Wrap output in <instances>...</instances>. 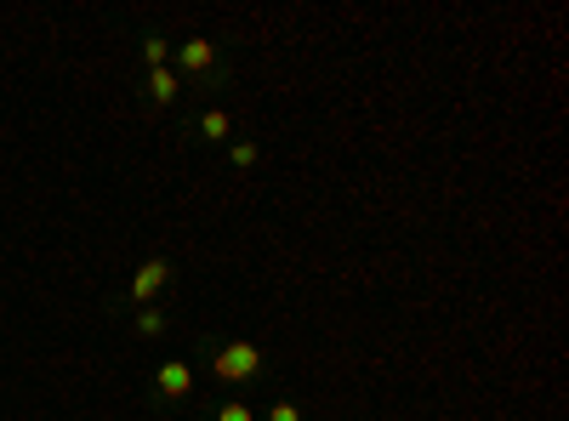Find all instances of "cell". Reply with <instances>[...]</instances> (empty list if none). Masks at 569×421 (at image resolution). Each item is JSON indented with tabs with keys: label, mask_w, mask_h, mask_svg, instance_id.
<instances>
[{
	"label": "cell",
	"mask_w": 569,
	"mask_h": 421,
	"mask_svg": "<svg viewBox=\"0 0 569 421\" xmlns=\"http://www.w3.org/2000/svg\"><path fill=\"white\" fill-rule=\"evenodd\" d=\"M194 359L211 370V382L228 388V393H251L273 377V353L268 342L246 337V331H222V337H200L194 342Z\"/></svg>",
	"instance_id": "1"
},
{
	"label": "cell",
	"mask_w": 569,
	"mask_h": 421,
	"mask_svg": "<svg viewBox=\"0 0 569 421\" xmlns=\"http://www.w3.org/2000/svg\"><path fill=\"white\" fill-rule=\"evenodd\" d=\"M171 69L182 74L188 91H228V86H233V58H228V46L211 40V34H188V40H177Z\"/></svg>",
	"instance_id": "2"
},
{
	"label": "cell",
	"mask_w": 569,
	"mask_h": 421,
	"mask_svg": "<svg viewBox=\"0 0 569 421\" xmlns=\"http://www.w3.org/2000/svg\"><path fill=\"white\" fill-rule=\"evenodd\" d=\"M166 291H177V262H171V257H149V262H137V273L109 297V308H114V313H131V308L160 302Z\"/></svg>",
	"instance_id": "3"
},
{
	"label": "cell",
	"mask_w": 569,
	"mask_h": 421,
	"mask_svg": "<svg viewBox=\"0 0 569 421\" xmlns=\"http://www.w3.org/2000/svg\"><path fill=\"white\" fill-rule=\"evenodd\" d=\"M177 131H182L194 149H228L233 137H240V131H233V114L217 109V103H206V109H194V114H182Z\"/></svg>",
	"instance_id": "4"
},
{
	"label": "cell",
	"mask_w": 569,
	"mask_h": 421,
	"mask_svg": "<svg viewBox=\"0 0 569 421\" xmlns=\"http://www.w3.org/2000/svg\"><path fill=\"white\" fill-rule=\"evenodd\" d=\"M149 399H154V410L188 404V399H194V364H188V359H160L154 377H149Z\"/></svg>",
	"instance_id": "5"
},
{
	"label": "cell",
	"mask_w": 569,
	"mask_h": 421,
	"mask_svg": "<svg viewBox=\"0 0 569 421\" xmlns=\"http://www.w3.org/2000/svg\"><path fill=\"white\" fill-rule=\"evenodd\" d=\"M142 98H149L154 109H177L188 98V86L177 69H142Z\"/></svg>",
	"instance_id": "6"
},
{
	"label": "cell",
	"mask_w": 569,
	"mask_h": 421,
	"mask_svg": "<svg viewBox=\"0 0 569 421\" xmlns=\"http://www.w3.org/2000/svg\"><path fill=\"white\" fill-rule=\"evenodd\" d=\"M126 331H131L137 342H160V337H171V308H166V302L131 308V313H126Z\"/></svg>",
	"instance_id": "7"
},
{
	"label": "cell",
	"mask_w": 569,
	"mask_h": 421,
	"mask_svg": "<svg viewBox=\"0 0 569 421\" xmlns=\"http://www.w3.org/2000/svg\"><path fill=\"white\" fill-rule=\"evenodd\" d=\"M194 421H257V404H251L246 393H222V399L211 393L206 410H200Z\"/></svg>",
	"instance_id": "8"
},
{
	"label": "cell",
	"mask_w": 569,
	"mask_h": 421,
	"mask_svg": "<svg viewBox=\"0 0 569 421\" xmlns=\"http://www.w3.org/2000/svg\"><path fill=\"white\" fill-rule=\"evenodd\" d=\"M171 52H177L171 34H160V29H142L137 34V63L142 69H171Z\"/></svg>",
	"instance_id": "9"
},
{
	"label": "cell",
	"mask_w": 569,
	"mask_h": 421,
	"mask_svg": "<svg viewBox=\"0 0 569 421\" xmlns=\"http://www.w3.org/2000/svg\"><path fill=\"white\" fill-rule=\"evenodd\" d=\"M222 160H228V171H233V177L257 171V166H262V137H233V143L222 149Z\"/></svg>",
	"instance_id": "10"
},
{
	"label": "cell",
	"mask_w": 569,
	"mask_h": 421,
	"mask_svg": "<svg viewBox=\"0 0 569 421\" xmlns=\"http://www.w3.org/2000/svg\"><path fill=\"white\" fill-rule=\"evenodd\" d=\"M257 421H308V415L297 399H268V404H257Z\"/></svg>",
	"instance_id": "11"
}]
</instances>
